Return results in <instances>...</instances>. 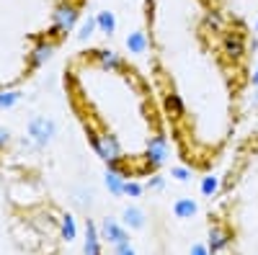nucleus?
Here are the masks:
<instances>
[{
    "mask_svg": "<svg viewBox=\"0 0 258 255\" xmlns=\"http://www.w3.org/2000/svg\"><path fill=\"white\" fill-rule=\"evenodd\" d=\"M96 21H98V29H101L106 36H109V34H114V29H116V21H114V16H111L109 11H103V13H101Z\"/></svg>",
    "mask_w": 258,
    "mask_h": 255,
    "instance_id": "18",
    "label": "nucleus"
},
{
    "mask_svg": "<svg viewBox=\"0 0 258 255\" xmlns=\"http://www.w3.org/2000/svg\"><path fill=\"white\" fill-rule=\"evenodd\" d=\"M250 82H253V88H255V91H258V67H255V72H253V75H250Z\"/></svg>",
    "mask_w": 258,
    "mask_h": 255,
    "instance_id": "26",
    "label": "nucleus"
},
{
    "mask_svg": "<svg viewBox=\"0 0 258 255\" xmlns=\"http://www.w3.org/2000/svg\"><path fill=\"white\" fill-rule=\"evenodd\" d=\"M188 255H212V252H209V247H207L204 242H197V245H191Z\"/></svg>",
    "mask_w": 258,
    "mask_h": 255,
    "instance_id": "24",
    "label": "nucleus"
},
{
    "mask_svg": "<svg viewBox=\"0 0 258 255\" xmlns=\"http://www.w3.org/2000/svg\"><path fill=\"white\" fill-rule=\"evenodd\" d=\"M91 57H93V62L103 72H121L124 70V59L114 49H93Z\"/></svg>",
    "mask_w": 258,
    "mask_h": 255,
    "instance_id": "6",
    "label": "nucleus"
},
{
    "mask_svg": "<svg viewBox=\"0 0 258 255\" xmlns=\"http://www.w3.org/2000/svg\"><path fill=\"white\" fill-rule=\"evenodd\" d=\"M197 201L194 199H188V196H181V199H176V204H173V214L178 217V219H191L194 214H197Z\"/></svg>",
    "mask_w": 258,
    "mask_h": 255,
    "instance_id": "14",
    "label": "nucleus"
},
{
    "mask_svg": "<svg viewBox=\"0 0 258 255\" xmlns=\"http://www.w3.org/2000/svg\"><path fill=\"white\" fill-rule=\"evenodd\" d=\"M98 232H101V240L109 242L111 247H116V245H121V242H129V229L124 227V222H119V219H114V217H106V219L101 222Z\"/></svg>",
    "mask_w": 258,
    "mask_h": 255,
    "instance_id": "5",
    "label": "nucleus"
},
{
    "mask_svg": "<svg viewBox=\"0 0 258 255\" xmlns=\"http://www.w3.org/2000/svg\"><path fill=\"white\" fill-rule=\"evenodd\" d=\"M255 29H258V21H255Z\"/></svg>",
    "mask_w": 258,
    "mask_h": 255,
    "instance_id": "27",
    "label": "nucleus"
},
{
    "mask_svg": "<svg viewBox=\"0 0 258 255\" xmlns=\"http://www.w3.org/2000/svg\"><path fill=\"white\" fill-rule=\"evenodd\" d=\"M170 178H176V181H181V183H188V181H191V167H186V165L170 167Z\"/></svg>",
    "mask_w": 258,
    "mask_h": 255,
    "instance_id": "21",
    "label": "nucleus"
},
{
    "mask_svg": "<svg viewBox=\"0 0 258 255\" xmlns=\"http://www.w3.org/2000/svg\"><path fill=\"white\" fill-rule=\"evenodd\" d=\"M163 106H165V111H168V116L170 119H181L183 114H186V103H183V98L178 96V93H165V101H163Z\"/></svg>",
    "mask_w": 258,
    "mask_h": 255,
    "instance_id": "13",
    "label": "nucleus"
},
{
    "mask_svg": "<svg viewBox=\"0 0 258 255\" xmlns=\"http://www.w3.org/2000/svg\"><path fill=\"white\" fill-rule=\"evenodd\" d=\"M88 139H91V147L96 150V155L106 162V165H111V162H121V144L114 134H101L96 129H88Z\"/></svg>",
    "mask_w": 258,
    "mask_h": 255,
    "instance_id": "2",
    "label": "nucleus"
},
{
    "mask_svg": "<svg viewBox=\"0 0 258 255\" xmlns=\"http://www.w3.org/2000/svg\"><path fill=\"white\" fill-rule=\"evenodd\" d=\"M209 242H207V247H209V252L212 255H217V252H222V250H227L230 247V242H232V235L225 229V227H220V224H214V227H209V237H207Z\"/></svg>",
    "mask_w": 258,
    "mask_h": 255,
    "instance_id": "9",
    "label": "nucleus"
},
{
    "mask_svg": "<svg viewBox=\"0 0 258 255\" xmlns=\"http://www.w3.org/2000/svg\"><path fill=\"white\" fill-rule=\"evenodd\" d=\"M54 49H57V41L54 39H49V36H44V39H39L36 41V47L31 49V57H29V65L36 70V67H41L44 62L54 54Z\"/></svg>",
    "mask_w": 258,
    "mask_h": 255,
    "instance_id": "7",
    "label": "nucleus"
},
{
    "mask_svg": "<svg viewBox=\"0 0 258 255\" xmlns=\"http://www.w3.org/2000/svg\"><path fill=\"white\" fill-rule=\"evenodd\" d=\"M59 235L64 242H73L78 237V224H75V217L73 214H64L62 222H59Z\"/></svg>",
    "mask_w": 258,
    "mask_h": 255,
    "instance_id": "15",
    "label": "nucleus"
},
{
    "mask_svg": "<svg viewBox=\"0 0 258 255\" xmlns=\"http://www.w3.org/2000/svg\"><path fill=\"white\" fill-rule=\"evenodd\" d=\"M150 34L147 31H135V34H129V39H126V49L132 52V54H145L147 49H150Z\"/></svg>",
    "mask_w": 258,
    "mask_h": 255,
    "instance_id": "12",
    "label": "nucleus"
},
{
    "mask_svg": "<svg viewBox=\"0 0 258 255\" xmlns=\"http://www.w3.org/2000/svg\"><path fill=\"white\" fill-rule=\"evenodd\" d=\"M96 26H98V21H96V18H88V21H85V24L80 26V31H78V39H80V41L91 39V36H93V31H96Z\"/></svg>",
    "mask_w": 258,
    "mask_h": 255,
    "instance_id": "20",
    "label": "nucleus"
},
{
    "mask_svg": "<svg viewBox=\"0 0 258 255\" xmlns=\"http://www.w3.org/2000/svg\"><path fill=\"white\" fill-rule=\"evenodd\" d=\"M29 137L39 144V147H47L49 142H52V137L57 134V124L52 121V119H47V116H34L31 121H29Z\"/></svg>",
    "mask_w": 258,
    "mask_h": 255,
    "instance_id": "4",
    "label": "nucleus"
},
{
    "mask_svg": "<svg viewBox=\"0 0 258 255\" xmlns=\"http://www.w3.org/2000/svg\"><path fill=\"white\" fill-rule=\"evenodd\" d=\"M145 186H147V191H163V188H165V178L155 173V176L150 178V181H147Z\"/></svg>",
    "mask_w": 258,
    "mask_h": 255,
    "instance_id": "22",
    "label": "nucleus"
},
{
    "mask_svg": "<svg viewBox=\"0 0 258 255\" xmlns=\"http://www.w3.org/2000/svg\"><path fill=\"white\" fill-rule=\"evenodd\" d=\"M168 139L163 132H155L153 137L147 139V147H145V160H147V167L150 170H158L160 165L168 162Z\"/></svg>",
    "mask_w": 258,
    "mask_h": 255,
    "instance_id": "3",
    "label": "nucleus"
},
{
    "mask_svg": "<svg viewBox=\"0 0 258 255\" xmlns=\"http://www.w3.org/2000/svg\"><path fill=\"white\" fill-rule=\"evenodd\" d=\"M126 173H124V167H119V170H114V167H106V173H103V183H106V188H109V194L114 196V199H121L124 196V183H126Z\"/></svg>",
    "mask_w": 258,
    "mask_h": 255,
    "instance_id": "8",
    "label": "nucleus"
},
{
    "mask_svg": "<svg viewBox=\"0 0 258 255\" xmlns=\"http://www.w3.org/2000/svg\"><path fill=\"white\" fill-rule=\"evenodd\" d=\"M199 191H202V196L212 199V196H214V194H217V191H220V178L214 176V173L204 176V178H202V183H199Z\"/></svg>",
    "mask_w": 258,
    "mask_h": 255,
    "instance_id": "16",
    "label": "nucleus"
},
{
    "mask_svg": "<svg viewBox=\"0 0 258 255\" xmlns=\"http://www.w3.org/2000/svg\"><path fill=\"white\" fill-rule=\"evenodd\" d=\"M121 222H124L126 229H142L145 222H147V217H145V211H142L140 206H124Z\"/></svg>",
    "mask_w": 258,
    "mask_h": 255,
    "instance_id": "11",
    "label": "nucleus"
},
{
    "mask_svg": "<svg viewBox=\"0 0 258 255\" xmlns=\"http://www.w3.org/2000/svg\"><path fill=\"white\" fill-rule=\"evenodd\" d=\"M145 191H147V186H145V183L126 178V183H124V196H129V199H140V196L145 194Z\"/></svg>",
    "mask_w": 258,
    "mask_h": 255,
    "instance_id": "17",
    "label": "nucleus"
},
{
    "mask_svg": "<svg viewBox=\"0 0 258 255\" xmlns=\"http://www.w3.org/2000/svg\"><path fill=\"white\" fill-rule=\"evenodd\" d=\"M21 101V93L18 91H0V109H11Z\"/></svg>",
    "mask_w": 258,
    "mask_h": 255,
    "instance_id": "19",
    "label": "nucleus"
},
{
    "mask_svg": "<svg viewBox=\"0 0 258 255\" xmlns=\"http://www.w3.org/2000/svg\"><path fill=\"white\" fill-rule=\"evenodd\" d=\"M8 142H11V132L6 129V126H0V150H3Z\"/></svg>",
    "mask_w": 258,
    "mask_h": 255,
    "instance_id": "25",
    "label": "nucleus"
},
{
    "mask_svg": "<svg viewBox=\"0 0 258 255\" xmlns=\"http://www.w3.org/2000/svg\"><path fill=\"white\" fill-rule=\"evenodd\" d=\"M101 232L98 227L91 222V219H85V240H83V255H103L101 252Z\"/></svg>",
    "mask_w": 258,
    "mask_h": 255,
    "instance_id": "10",
    "label": "nucleus"
},
{
    "mask_svg": "<svg viewBox=\"0 0 258 255\" xmlns=\"http://www.w3.org/2000/svg\"><path fill=\"white\" fill-rule=\"evenodd\" d=\"M114 255H137V252H135V247L129 242H121V245L114 247Z\"/></svg>",
    "mask_w": 258,
    "mask_h": 255,
    "instance_id": "23",
    "label": "nucleus"
},
{
    "mask_svg": "<svg viewBox=\"0 0 258 255\" xmlns=\"http://www.w3.org/2000/svg\"><path fill=\"white\" fill-rule=\"evenodd\" d=\"M220 49H222V54H225L227 59H232V62H240V59L245 57V52H248V36H245V31H243L240 24H232V26L220 36Z\"/></svg>",
    "mask_w": 258,
    "mask_h": 255,
    "instance_id": "1",
    "label": "nucleus"
}]
</instances>
